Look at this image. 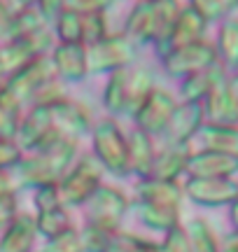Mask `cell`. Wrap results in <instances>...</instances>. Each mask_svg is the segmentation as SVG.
Wrapping results in <instances>:
<instances>
[{"mask_svg": "<svg viewBox=\"0 0 238 252\" xmlns=\"http://www.w3.org/2000/svg\"><path fill=\"white\" fill-rule=\"evenodd\" d=\"M75 150L77 145L73 140L56 138L49 145L35 150L28 157H21L19 163L14 166L17 180L26 187H42V185H56L70 171Z\"/></svg>", "mask_w": 238, "mask_h": 252, "instance_id": "6da1fadb", "label": "cell"}, {"mask_svg": "<svg viewBox=\"0 0 238 252\" xmlns=\"http://www.w3.org/2000/svg\"><path fill=\"white\" fill-rule=\"evenodd\" d=\"M93 143V159L101 163V168L110 171L115 178H124L128 173V150L126 138L112 119H103L93 124L91 131Z\"/></svg>", "mask_w": 238, "mask_h": 252, "instance_id": "7a4b0ae2", "label": "cell"}, {"mask_svg": "<svg viewBox=\"0 0 238 252\" xmlns=\"http://www.w3.org/2000/svg\"><path fill=\"white\" fill-rule=\"evenodd\" d=\"M101 163L91 159V157H84L73 166V171H68L56 182L59 189V201L61 206H82L89 198L93 196V191L101 187Z\"/></svg>", "mask_w": 238, "mask_h": 252, "instance_id": "3957f363", "label": "cell"}, {"mask_svg": "<svg viewBox=\"0 0 238 252\" xmlns=\"http://www.w3.org/2000/svg\"><path fill=\"white\" fill-rule=\"evenodd\" d=\"M217 63V52L210 40H199L192 45L175 47L161 56V65L168 77L173 80H184L194 72H201Z\"/></svg>", "mask_w": 238, "mask_h": 252, "instance_id": "277c9868", "label": "cell"}, {"mask_svg": "<svg viewBox=\"0 0 238 252\" xmlns=\"http://www.w3.org/2000/svg\"><path fill=\"white\" fill-rule=\"evenodd\" d=\"M138 47L119 35H108L101 42L87 47V68L89 72H115V70H126V65L136 61Z\"/></svg>", "mask_w": 238, "mask_h": 252, "instance_id": "5b68a950", "label": "cell"}, {"mask_svg": "<svg viewBox=\"0 0 238 252\" xmlns=\"http://www.w3.org/2000/svg\"><path fill=\"white\" fill-rule=\"evenodd\" d=\"M89 203V224L105 234H115L128 213V198L117 187H98Z\"/></svg>", "mask_w": 238, "mask_h": 252, "instance_id": "8992f818", "label": "cell"}, {"mask_svg": "<svg viewBox=\"0 0 238 252\" xmlns=\"http://www.w3.org/2000/svg\"><path fill=\"white\" fill-rule=\"evenodd\" d=\"M182 194L196 206L229 208L238 198V182L229 178H187Z\"/></svg>", "mask_w": 238, "mask_h": 252, "instance_id": "52a82bcc", "label": "cell"}, {"mask_svg": "<svg viewBox=\"0 0 238 252\" xmlns=\"http://www.w3.org/2000/svg\"><path fill=\"white\" fill-rule=\"evenodd\" d=\"M56 72H54V63L49 56H37L33 61L24 65L19 72L9 75V80L2 84V89L7 91L12 98H17L19 103L24 100H30L35 96V91L45 84V82L54 80Z\"/></svg>", "mask_w": 238, "mask_h": 252, "instance_id": "ba28073f", "label": "cell"}, {"mask_svg": "<svg viewBox=\"0 0 238 252\" xmlns=\"http://www.w3.org/2000/svg\"><path fill=\"white\" fill-rule=\"evenodd\" d=\"M49 108V119H52V128L59 138L63 140H73L77 143V138L89 133L91 128V119L89 112L73 98H63L54 103V105H47Z\"/></svg>", "mask_w": 238, "mask_h": 252, "instance_id": "9c48e42d", "label": "cell"}, {"mask_svg": "<svg viewBox=\"0 0 238 252\" xmlns=\"http://www.w3.org/2000/svg\"><path fill=\"white\" fill-rule=\"evenodd\" d=\"M59 135L52 128V119H49V108L47 105H33V110L28 112L26 117H21L19 131L14 135V143L19 145V150H30L35 152L40 147L49 145L52 140H56Z\"/></svg>", "mask_w": 238, "mask_h": 252, "instance_id": "30bf717a", "label": "cell"}, {"mask_svg": "<svg viewBox=\"0 0 238 252\" xmlns=\"http://www.w3.org/2000/svg\"><path fill=\"white\" fill-rule=\"evenodd\" d=\"M175 105H178V100H175V96L171 91L154 89L147 96L145 103L138 108L136 115H133L138 128L149 135H161L166 124H168V119H171V115H173Z\"/></svg>", "mask_w": 238, "mask_h": 252, "instance_id": "8fae6325", "label": "cell"}, {"mask_svg": "<svg viewBox=\"0 0 238 252\" xmlns=\"http://www.w3.org/2000/svg\"><path fill=\"white\" fill-rule=\"evenodd\" d=\"M206 124V115H203L201 103H178L173 115L168 119L164 128V140L166 145H187L194 138V133Z\"/></svg>", "mask_w": 238, "mask_h": 252, "instance_id": "7c38bea8", "label": "cell"}, {"mask_svg": "<svg viewBox=\"0 0 238 252\" xmlns=\"http://www.w3.org/2000/svg\"><path fill=\"white\" fill-rule=\"evenodd\" d=\"M184 147H187L189 154H196V152L238 154V126L208 124V122H206Z\"/></svg>", "mask_w": 238, "mask_h": 252, "instance_id": "4fadbf2b", "label": "cell"}, {"mask_svg": "<svg viewBox=\"0 0 238 252\" xmlns=\"http://www.w3.org/2000/svg\"><path fill=\"white\" fill-rule=\"evenodd\" d=\"M189 178H229L238 175V154L227 152H196L187 159Z\"/></svg>", "mask_w": 238, "mask_h": 252, "instance_id": "5bb4252c", "label": "cell"}, {"mask_svg": "<svg viewBox=\"0 0 238 252\" xmlns=\"http://www.w3.org/2000/svg\"><path fill=\"white\" fill-rule=\"evenodd\" d=\"M49 59L54 63L56 77L63 84L82 82L89 75V68H87V47L84 45H56Z\"/></svg>", "mask_w": 238, "mask_h": 252, "instance_id": "9a60e30c", "label": "cell"}, {"mask_svg": "<svg viewBox=\"0 0 238 252\" xmlns=\"http://www.w3.org/2000/svg\"><path fill=\"white\" fill-rule=\"evenodd\" d=\"M206 31H208V21L194 7L184 5V7L180 9V14H178V21H175L173 31H171L166 52H171L175 47H184V45H192V42H199V40H206Z\"/></svg>", "mask_w": 238, "mask_h": 252, "instance_id": "2e32d148", "label": "cell"}, {"mask_svg": "<svg viewBox=\"0 0 238 252\" xmlns=\"http://www.w3.org/2000/svg\"><path fill=\"white\" fill-rule=\"evenodd\" d=\"M121 35L128 37L136 47L152 45V37H154V5H152V0H138L131 7L126 17V28Z\"/></svg>", "mask_w": 238, "mask_h": 252, "instance_id": "e0dca14e", "label": "cell"}, {"mask_svg": "<svg viewBox=\"0 0 238 252\" xmlns=\"http://www.w3.org/2000/svg\"><path fill=\"white\" fill-rule=\"evenodd\" d=\"M187 159H189V152L184 145H166L161 152H156L149 178L164 182H178V178L187 173Z\"/></svg>", "mask_w": 238, "mask_h": 252, "instance_id": "ac0fdd59", "label": "cell"}, {"mask_svg": "<svg viewBox=\"0 0 238 252\" xmlns=\"http://www.w3.org/2000/svg\"><path fill=\"white\" fill-rule=\"evenodd\" d=\"M42 26H47V24L35 7L12 12L7 21L0 26V47L19 42V40H26L28 35H33V33L40 31Z\"/></svg>", "mask_w": 238, "mask_h": 252, "instance_id": "d6986e66", "label": "cell"}, {"mask_svg": "<svg viewBox=\"0 0 238 252\" xmlns=\"http://www.w3.org/2000/svg\"><path fill=\"white\" fill-rule=\"evenodd\" d=\"M138 201L149 203V206H164V208H180L182 203V187L178 182H164L154 178H143L138 182Z\"/></svg>", "mask_w": 238, "mask_h": 252, "instance_id": "ffe728a7", "label": "cell"}, {"mask_svg": "<svg viewBox=\"0 0 238 252\" xmlns=\"http://www.w3.org/2000/svg\"><path fill=\"white\" fill-rule=\"evenodd\" d=\"M126 150H128V171L140 175V180L149 178V171H152V163H154L156 157V147L152 135L136 128L133 133L128 135Z\"/></svg>", "mask_w": 238, "mask_h": 252, "instance_id": "44dd1931", "label": "cell"}, {"mask_svg": "<svg viewBox=\"0 0 238 252\" xmlns=\"http://www.w3.org/2000/svg\"><path fill=\"white\" fill-rule=\"evenodd\" d=\"M35 234V217L17 215L5 226V234L0 238V252H30Z\"/></svg>", "mask_w": 238, "mask_h": 252, "instance_id": "7402d4cb", "label": "cell"}, {"mask_svg": "<svg viewBox=\"0 0 238 252\" xmlns=\"http://www.w3.org/2000/svg\"><path fill=\"white\" fill-rule=\"evenodd\" d=\"M217 63L227 72H238V17H224L217 28V40L212 42Z\"/></svg>", "mask_w": 238, "mask_h": 252, "instance_id": "603a6c76", "label": "cell"}, {"mask_svg": "<svg viewBox=\"0 0 238 252\" xmlns=\"http://www.w3.org/2000/svg\"><path fill=\"white\" fill-rule=\"evenodd\" d=\"M227 77V70L220 63H215L210 68H206L201 72H194L189 77H184L180 84V96L187 103H203V98L212 91V87Z\"/></svg>", "mask_w": 238, "mask_h": 252, "instance_id": "cb8c5ba5", "label": "cell"}, {"mask_svg": "<svg viewBox=\"0 0 238 252\" xmlns=\"http://www.w3.org/2000/svg\"><path fill=\"white\" fill-rule=\"evenodd\" d=\"M203 115L208 124H229V126H238V117L234 115L231 108V100L227 96V77L222 82H217L212 91L203 98Z\"/></svg>", "mask_w": 238, "mask_h": 252, "instance_id": "d4e9b609", "label": "cell"}, {"mask_svg": "<svg viewBox=\"0 0 238 252\" xmlns=\"http://www.w3.org/2000/svg\"><path fill=\"white\" fill-rule=\"evenodd\" d=\"M152 5H154V37H152V45L161 56L166 52L171 31H173L175 21H178V14H180L182 5L178 0H152Z\"/></svg>", "mask_w": 238, "mask_h": 252, "instance_id": "484cf974", "label": "cell"}, {"mask_svg": "<svg viewBox=\"0 0 238 252\" xmlns=\"http://www.w3.org/2000/svg\"><path fill=\"white\" fill-rule=\"evenodd\" d=\"M138 220L145 226L154 229V231H161V234H168L171 229L180 226V208H164V206H149V203H143L138 201L136 206Z\"/></svg>", "mask_w": 238, "mask_h": 252, "instance_id": "4316f807", "label": "cell"}, {"mask_svg": "<svg viewBox=\"0 0 238 252\" xmlns=\"http://www.w3.org/2000/svg\"><path fill=\"white\" fill-rule=\"evenodd\" d=\"M154 72L149 68H136L128 72L126 82V112L136 115L138 108L147 100V96L154 91Z\"/></svg>", "mask_w": 238, "mask_h": 252, "instance_id": "83f0119b", "label": "cell"}, {"mask_svg": "<svg viewBox=\"0 0 238 252\" xmlns=\"http://www.w3.org/2000/svg\"><path fill=\"white\" fill-rule=\"evenodd\" d=\"M184 234H187L192 252H220V238L212 231L208 220L203 217L189 220V224L184 226Z\"/></svg>", "mask_w": 238, "mask_h": 252, "instance_id": "f1b7e54d", "label": "cell"}, {"mask_svg": "<svg viewBox=\"0 0 238 252\" xmlns=\"http://www.w3.org/2000/svg\"><path fill=\"white\" fill-rule=\"evenodd\" d=\"M35 229H37V234H42L49 241H54L59 236H63L65 231H70L73 222H70L68 210L63 206H59V208H52V210H45V213H37Z\"/></svg>", "mask_w": 238, "mask_h": 252, "instance_id": "f546056e", "label": "cell"}, {"mask_svg": "<svg viewBox=\"0 0 238 252\" xmlns=\"http://www.w3.org/2000/svg\"><path fill=\"white\" fill-rule=\"evenodd\" d=\"M21 103L0 87V140H14L21 124Z\"/></svg>", "mask_w": 238, "mask_h": 252, "instance_id": "4dcf8cb0", "label": "cell"}, {"mask_svg": "<svg viewBox=\"0 0 238 252\" xmlns=\"http://www.w3.org/2000/svg\"><path fill=\"white\" fill-rule=\"evenodd\" d=\"M33 59H37V56L30 52V47L24 40L0 47V70H2V75H14Z\"/></svg>", "mask_w": 238, "mask_h": 252, "instance_id": "1f68e13d", "label": "cell"}, {"mask_svg": "<svg viewBox=\"0 0 238 252\" xmlns=\"http://www.w3.org/2000/svg\"><path fill=\"white\" fill-rule=\"evenodd\" d=\"M126 82L128 72L126 70H115L110 72V80L105 84L103 91V105L110 112H126Z\"/></svg>", "mask_w": 238, "mask_h": 252, "instance_id": "d6a6232c", "label": "cell"}, {"mask_svg": "<svg viewBox=\"0 0 238 252\" xmlns=\"http://www.w3.org/2000/svg\"><path fill=\"white\" fill-rule=\"evenodd\" d=\"M59 45H82V17L70 9H63L54 19Z\"/></svg>", "mask_w": 238, "mask_h": 252, "instance_id": "836d02e7", "label": "cell"}, {"mask_svg": "<svg viewBox=\"0 0 238 252\" xmlns=\"http://www.w3.org/2000/svg\"><path fill=\"white\" fill-rule=\"evenodd\" d=\"M103 252H161V245L152 243V241H145L140 236L115 231Z\"/></svg>", "mask_w": 238, "mask_h": 252, "instance_id": "e575fe53", "label": "cell"}, {"mask_svg": "<svg viewBox=\"0 0 238 252\" xmlns=\"http://www.w3.org/2000/svg\"><path fill=\"white\" fill-rule=\"evenodd\" d=\"M189 7H194L210 24L229 17L234 9H238V0H189Z\"/></svg>", "mask_w": 238, "mask_h": 252, "instance_id": "d590c367", "label": "cell"}, {"mask_svg": "<svg viewBox=\"0 0 238 252\" xmlns=\"http://www.w3.org/2000/svg\"><path fill=\"white\" fill-rule=\"evenodd\" d=\"M108 21L105 14H87L82 17V45L91 47L96 42H101L103 37H108Z\"/></svg>", "mask_w": 238, "mask_h": 252, "instance_id": "8d00e7d4", "label": "cell"}, {"mask_svg": "<svg viewBox=\"0 0 238 252\" xmlns=\"http://www.w3.org/2000/svg\"><path fill=\"white\" fill-rule=\"evenodd\" d=\"M68 98L65 96V84L59 77H54V80H49L45 82L40 89L35 91V96H33V103L35 105H54V103H59V100H63Z\"/></svg>", "mask_w": 238, "mask_h": 252, "instance_id": "74e56055", "label": "cell"}, {"mask_svg": "<svg viewBox=\"0 0 238 252\" xmlns=\"http://www.w3.org/2000/svg\"><path fill=\"white\" fill-rule=\"evenodd\" d=\"M112 234H105L101 229H96V226L87 224V229L80 231V243H82V252H103L105 250V245L110 241Z\"/></svg>", "mask_w": 238, "mask_h": 252, "instance_id": "f35d334b", "label": "cell"}, {"mask_svg": "<svg viewBox=\"0 0 238 252\" xmlns=\"http://www.w3.org/2000/svg\"><path fill=\"white\" fill-rule=\"evenodd\" d=\"M112 5V0H65V9H70L80 17L87 14H105V9Z\"/></svg>", "mask_w": 238, "mask_h": 252, "instance_id": "ab89813d", "label": "cell"}, {"mask_svg": "<svg viewBox=\"0 0 238 252\" xmlns=\"http://www.w3.org/2000/svg\"><path fill=\"white\" fill-rule=\"evenodd\" d=\"M33 203H35L37 213H45V210H52V208H59V206H61L56 185H42V187H35Z\"/></svg>", "mask_w": 238, "mask_h": 252, "instance_id": "60d3db41", "label": "cell"}, {"mask_svg": "<svg viewBox=\"0 0 238 252\" xmlns=\"http://www.w3.org/2000/svg\"><path fill=\"white\" fill-rule=\"evenodd\" d=\"M159 245H161V252H192L187 234H184V226H175L168 234H164V243Z\"/></svg>", "mask_w": 238, "mask_h": 252, "instance_id": "b9f144b4", "label": "cell"}, {"mask_svg": "<svg viewBox=\"0 0 238 252\" xmlns=\"http://www.w3.org/2000/svg\"><path fill=\"white\" fill-rule=\"evenodd\" d=\"M21 159V150L14 140H0V171L14 168Z\"/></svg>", "mask_w": 238, "mask_h": 252, "instance_id": "7bdbcfd3", "label": "cell"}, {"mask_svg": "<svg viewBox=\"0 0 238 252\" xmlns=\"http://www.w3.org/2000/svg\"><path fill=\"white\" fill-rule=\"evenodd\" d=\"M14 217H17V194L0 191V229L7 226Z\"/></svg>", "mask_w": 238, "mask_h": 252, "instance_id": "ee69618b", "label": "cell"}, {"mask_svg": "<svg viewBox=\"0 0 238 252\" xmlns=\"http://www.w3.org/2000/svg\"><path fill=\"white\" fill-rule=\"evenodd\" d=\"M35 9L45 21L47 19H56L65 9V0H35Z\"/></svg>", "mask_w": 238, "mask_h": 252, "instance_id": "f6af8a7d", "label": "cell"}, {"mask_svg": "<svg viewBox=\"0 0 238 252\" xmlns=\"http://www.w3.org/2000/svg\"><path fill=\"white\" fill-rule=\"evenodd\" d=\"M227 96L231 100L234 115L238 117V72H227Z\"/></svg>", "mask_w": 238, "mask_h": 252, "instance_id": "bcb514c9", "label": "cell"}, {"mask_svg": "<svg viewBox=\"0 0 238 252\" xmlns=\"http://www.w3.org/2000/svg\"><path fill=\"white\" fill-rule=\"evenodd\" d=\"M220 252H238V234H227L220 241Z\"/></svg>", "mask_w": 238, "mask_h": 252, "instance_id": "7dc6e473", "label": "cell"}, {"mask_svg": "<svg viewBox=\"0 0 238 252\" xmlns=\"http://www.w3.org/2000/svg\"><path fill=\"white\" fill-rule=\"evenodd\" d=\"M0 191H14V180L7 171H0Z\"/></svg>", "mask_w": 238, "mask_h": 252, "instance_id": "c3c4849f", "label": "cell"}, {"mask_svg": "<svg viewBox=\"0 0 238 252\" xmlns=\"http://www.w3.org/2000/svg\"><path fill=\"white\" fill-rule=\"evenodd\" d=\"M229 222H231V231L238 234V198L229 206Z\"/></svg>", "mask_w": 238, "mask_h": 252, "instance_id": "681fc988", "label": "cell"}, {"mask_svg": "<svg viewBox=\"0 0 238 252\" xmlns=\"http://www.w3.org/2000/svg\"><path fill=\"white\" fill-rule=\"evenodd\" d=\"M9 14H12V9L7 7V2H5V0H0V26L9 19Z\"/></svg>", "mask_w": 238, "mask_h": 252, "instance_id": "f907efd6", "label": "cell"}, {"mask_svg": "<svg viewBox=\"0 0 238 252\" xmlns=\"http://www.w3.org/2000/svg\"><path fill=\"white\" fill-rule=\"evenodd\" d=\"M9 2H14V7H17V9H12V12L28 9V7H33V5H35V0H9Z\"/></svg>", "mask_w": 238, "mask_h": 252, "instance_id": "816d5d0a", "label": "cell"}, {"mask_svg": "<svg viewBox=\"0 0 238 252\" xmlns=\"http://www.w3.org/2000/svg\"><path fill=\"white\" fill-rule=\"evenodd\" d=\"M236 182H238V180H236Z\"/></svg>", "mask_w": 238, "mask_h": 252, "instance_id": "f5cc1de1", "label": "cell"}]
</instances>
